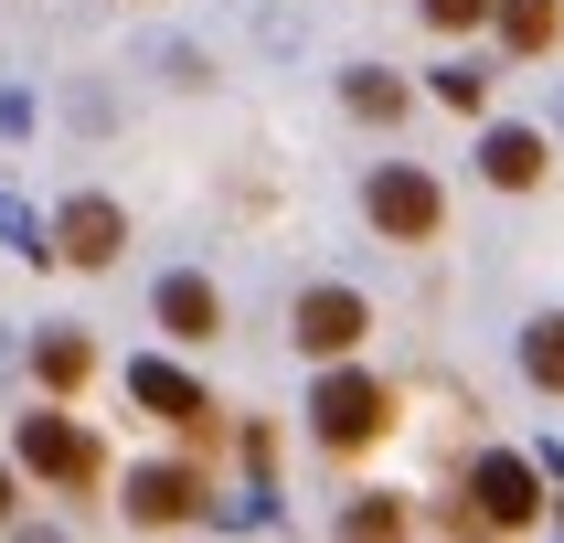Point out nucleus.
I'll return each instance as SVG.
<instances>
[{
    "mask_svg": "<svg viewBox=\"0 0 564 543\" xmlns=\"http://www.w3.org/2000/svg\"><path fill=\"white\" fill-rule=\"evenodd\" d=\"M11 458H22L32 479H54V490H96V479H107V447H96L75 415H54V405L11 426Z\"/></svg>",
    "mask_w": 564,
    "mask_h": 543,
    "instance_id": "nucleus-1",
    "label": "nucleus"
},
{
    "mask_svg": "<svg viewBox=\"0 0 564 543\" xmlns=\"http://www.w3.org/2000/svg\"><path fill=\"white\" fill-rule=\"evenodd\" d=\"M310 426H319V447H373L383 426H394V394H383L373 373H341V362H330V373L310 383Z\"/></svg>",
    "mask_w": 564,
    "mask_h": 543,
    "instance_id": "nucleus-2",
    "label": "nucleus"
},
{
    "mask_svg": "<svg viewBox=\"0 0 564 543\" xmlns=\"http://www.w3.org/2000/svg\"><path fill=\"white\" fill-rule=\"evenodd\" d=\"M362 214H373V235H394V246H426L447 224V192L426 182V171H405V160H383L373 182H362Z\"/></svg>",
    "mask_w": 564,
    "mask_h": 543,
    "instance_id": "nucleus-3",
    "label": "nucleus"
},
{
    "mask_svg": "<svg viewBox=\"0 0 564 543\" xmlns=\"http://www.w3.org/2000/svg\"><path fill=\"white\" fill-rule=\"evenodd\" d=\"M469 522H490V533H533V522H543V469L511 458V447H490V458L469 469Z\"/></svg>",
    "mask_w": 564,
    "mask_h": 543,
    "instance_id": "nucleus-4",
    "label": "nucleus"
},
{
    "mask_svg": "<svg viewBox=\"0 0 564 543\" xmlns=\"http://www.w3.org/2000/svg\"><path fill=\"white\" fill-rule=\"evenodd\" d=\"M118 383H128V405H150L160 426H182V437H203V426H214V394H203L182 362H160V351H139Z\"/></svg>",
    "mask_w": 564,
    "mask_h": 543,
    "instance_id": "nucleus-5",
    "label": "nucleus"
},
{
    "mask_svg": "<svg viewBox=\"0 0 564 543\" xmlns=\"http://www.w3.org/2000/svg\"><path fill=\"white\" fill-rule=\"evenodd\" d=\"M118 501H128L139 533H182V522H203V479H192V469H128Z\"/></svg>",
    "mask_w": 564,
    "mask_h": 543,
    "instance_id": "nucleus-6",
    "label": "nucleus"
},
{
    "mask_svg": "<svg viewBox=\"0 0 564 543\" xmlns=\"http://www.w3.org/2000/svg\"><path fill=\"white\" fill-rule=\"evenodd\" d=\"M54 246H64V267H118L128 256V214L107 203V192H75L54 214Z\"/></svg>",
    "mask_w": 564,
    "mask_h": 543,
    "instance_id": "nucleus-7",
    "label": "nucleus"
},
{
    "mask_svg": "<svg viewBox=\"0 0 564 543\" xmlns=\"http://www.w3.org/2000/svg\"><path fill=\"white\" fill-rule=\"evenodd\" d=\"M288 330H299V351H319V362H341V351L362 341V330H373V309H362L351 287H310V298H299V319H288Z\"/></svg>",
    "mask_w": 564,
    "mask_h": 543,
    "instance_id": "nucleus-8",
    "label": "nucleus"
},
{
    "mask_svg": "<svg viewBox=\"0 0 564 543\" xmlns=\"http://www.w3.org/2000/svg\"><path fill=\"white\" fill-rule=\"evenodd\" d=\"M150 309H160V330H171V341H214V330H224L214 278H192V267H171V278L150 287Z\"/></svg>",
    "mask_w": 564,
    "mask_h": 543,
    "instance_id": "nucleus-9",
    "label": "nucleus"
},
{
    "mask_svg": "<svg viewBox=\"0 0 564 543\" xmlns=\"http://www.w3.org/2000/svg\"><path fill=\"white\" fill-rule=\"evenodd\" d=\"M479 182L533 192L543 182V139H533V128H490V139H479Z\"/></svg>",
    "mask_w": 564,
    "mask_h": 543,
    "instance_id": "nucleus-10",
    "label": "nucleus"
},
{
    "mask_svg": "<svg viewBox=\"0 0 564 543\" xmlns=\"http://www.w3.org/2000/svg\"><path fill=\"white\" fill-rule=\"evenodd\" d=\"M86 373H96V341H86V330H43V341H32V383H43V394H75Z\"/></svg>",
    "mask_w": 564,
    "mask_h": 543,
    "instance_id": "nucleus-11",
    "label": "nucleus"
},
{
    "mask_svg": "<svg viewBox=\"0 0 564 543\" xmlns=\"http://www.w3.org/2000/svg\"><path fill=\"white\" fill-rule=\"evenodd\" d=\"M0 246H11V256H32V267H64V246H54V214H32L22 192H0Z\"/></svg>",
    "mask_w": 564,
    "mask_h": 543,
    "instance_id": "nucleus-12",
    "label": "nucleus"
},
{
    "mask_svg": "<svg viewBox=\"0 0 564 543\" xmlns=\"http://www.w3.org/2000/svg\"><path fill=\"white\" fill-rule=\"evenodd\" d=\"M341 107H351V118H373V128H394V118H405V86H394L383 64H351V75H341Z\"/></svg>",
    "mask_w": 564,
    "mask_h": 543,
    "instance_id": "nucleus-13",
    "label": "nucleus"
},
{
    "mask_svg": "<svg viewBox=\"0 0 564 543\" xmlns=\"http://www.w3.org/2000/svg\"><path fill=\"white\" fill-rule=\"evenodd\" d=\"M522 373H533L543 394H564V309H543L533 330H522Z\"/></svg>",
    "mask_w": 564,
    "mask_h": 543,
    "instance_id": "nucleus-14",
    "label": "nucleus"
},
{
    "mask_svg": "<svg viewBox=\"0 0 564 543\" xmlns=\"http://www.w3.org/2000/svg\"><path fill=\"white\" fill-rule=\"evenodd\" d=\"M490 22H501V43H511V54H543V43H554V22H564V11H554V0H501Z\"/></svg>",
    "mask_w": 564,
    "mask_h": 543,
    "instance_id": "nucleus-15",
    "label": "nucleus"
},
{
    "mask_svg": "<svg viewBox=\"0 0 564 543\" xmlns=\"http://www.w3.org/2000/svg\"><path fill=\"white\" fill-rule=\"evenodd\" d=\"M426 86H437V107H458V118H469V107H490V75H479V64H437Z\"/></svg>",
    "mask_w": 564,
    "mask_h": 543,
    "instance_id": "nucleus-16",
    "label": "nucleus"
},
{
    "mask_svg": "<svg viewBox=\"0 0 564 543\" xmlns=\"http://www.w3.org/2000/svg\"><path fill=\"white\" fill-rule=\"evenodd\" d=\"M415 11H426V22H437V32H469V22H490L501 0H415Z\"/></svg>",
    "mask_w": 564,
    "mask_h": 543,
    "instance_id": "nucleus-17",
    "label": "nucleus"
},
{
    "mask_svg": "<svg viewBox=\"0 0 564 543\" xmlns=\"http://www.w3.org/2000/svg\"><path fill=\"white\" fill-rule=\"evenodd\" d=\"M341 533H405V511H394V501H351Z\"/></svg>",
    "mask_w": 564,
    "mask_h": 543,
    "instance_id": "nucleus-18",
    "label": "nucleus"
},
{
    "mask_svg": "<svg viewBox=\"0 0 564 543\" xmlns=\"http://www.w3.org/2000/svg\"><path fill=\"white\" fill-rule=\"evenodd\" d=\"M0 522H11V458H0Z\"/></svg>",
    "mask_w": 564,
    "mask_h": 543,
    "instance_id": "nucleus-19",
    "label": "nucleus"
},
{
    "mask_svg": "<svg viewBox=\"0 0 564 543\" xmlns=\"http://www.w3.org/2000/svg\"><path fill=\"white\" fill-rule=\"evenodd\" d=\"M0 383H11V341H0Z\"/></svg>",
    "mask_w": 564,
    "mask_h": 543,
    "instance_id": "nucleus-20",
    "label": "nucleus"
},
{
    "mask_svg": "<svg viewBox=\"0 0 564 543\" xmlns=\"http://www.w3.org/2000/svg\"><path fill=\"white\" fill-rule=\"evenodd\" d=\"M554 118H564V96H554Z\"/></svg>",
    "mask_w": 564,
    "mask_h": 543,
    "instance_id": "nucleus-21",
    "label": "nucleus"
}]
</instances>
